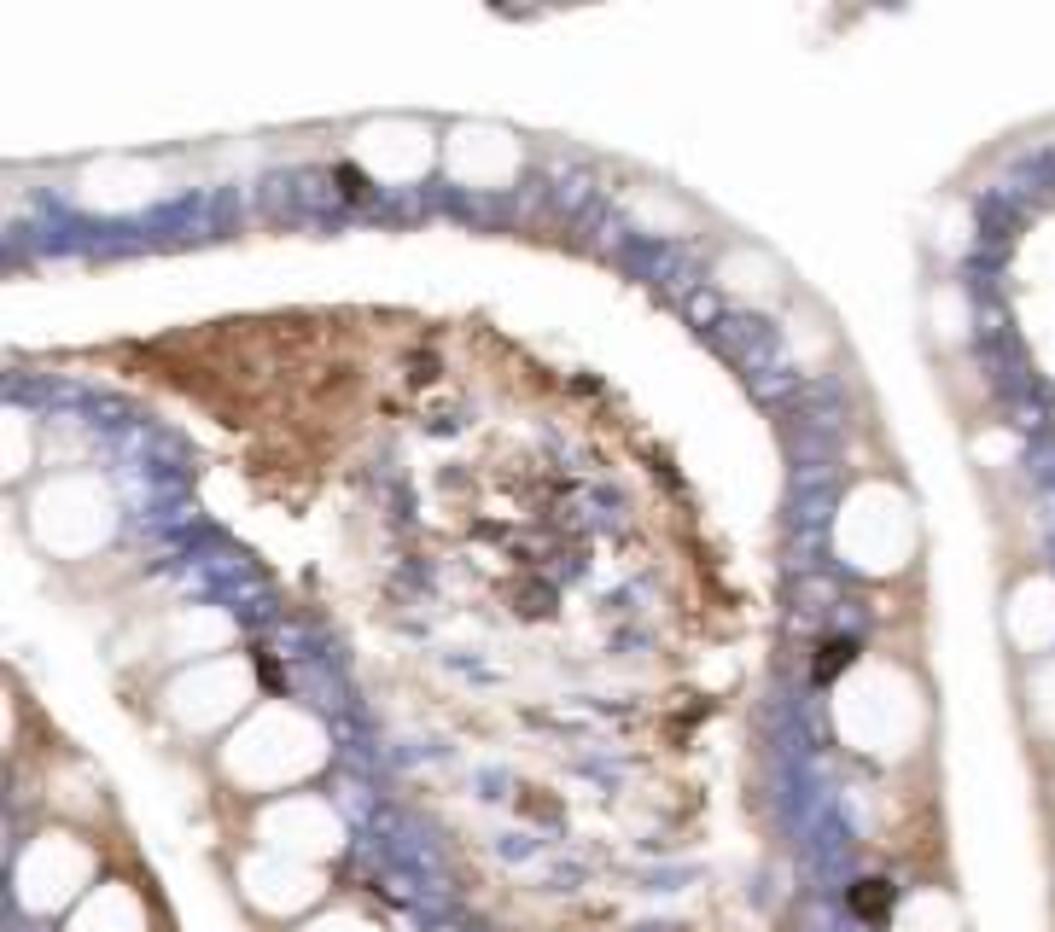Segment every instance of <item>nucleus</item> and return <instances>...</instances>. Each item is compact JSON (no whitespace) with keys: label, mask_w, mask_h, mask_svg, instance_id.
<instances>
[{"label":"nucleus","mask_w":1055,"mask_h":932,"mask_svg":"<svg viewBox=\"0 0 1055 932\" xmlns=\"http://www.w3.org/2000/svg\"><path fill=\"white\" fill-rule=\"evenodd\" d=\"M846 903H851L857 921H886V915H892V886H886V880H857L846 892Z\"/></svg>","instance_id":"1"},{"label":"nucleus","mask_w":1055,"mask_h":932,"mask_svg":"<svg viewBox=\"0 0 1055 932\" xmlns=\"http://www.w3.org/2000/svg\"><path fill=\"white\" fill-rule=\"evenodd\" d=\"M851 659H857V641H851V635H834V641L817 653V682H834Z\"/></svg>","instance_id":"2"},{"label":"nucleus","mask_w":1055,"mask_h":932,"mask_svg":"<svg viewBox=\"0 0 1055 932\" xmlns=\"http://www.w3.org/2000/svg\"><path fill=\"white\" fill-rule=\"evenodd\" d=\"M339 181H344V193H356V199H362V193H368V181H362V175H356V169H339Z\"/></svg>","instance_id":"3"}]
</instances>
